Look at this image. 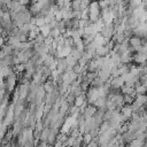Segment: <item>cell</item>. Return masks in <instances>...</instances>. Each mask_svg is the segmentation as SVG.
<instances>
[{
	"mask_svg": "<svg viewBox=\"0 0 147 147\" xmlns=\"http://www.w3.org/2000/svg\"><path fill=\"white\" fill-rule=\"evenodd\" d=\"M114 29H115V25L114 23H110V24H107L102 28V30L100 31L101 36L105 38V39H110L113 36H114Z\"/></svg>",
	"mask_w": 147,
	"mask_h": 147,
	"instance_id": "6da1fadb",
	"label": "cell"
},
{
	"mask_svg": "<svg viewBox=\"0 0 147 147\" xmlns=\"http://www.w3.org/2000/svg\"><path fill=\"white\" fill-rule=\"evenodd\" d=\"M16 75H10L7 77V80L5 82V90L8 92H11L16 86Z\"/></svg>",
	"mask_w": 147,
	"mask_h": 147,
	"instance_id": "7a4b0ae2",
	"label": "cell"
},
{
	"mask_svg": "<svg viewBox=\"0 0 147 147\" xmlns=\"http://www.w3.org/2000/svg\"><path fill=\"white\" fill-rule=\"evenodd\" d=\"M129 45H130L131 47H133L136 52H138V51L141 48V46H142L141 38H140L139 36H132V37L129 39Z\"/></svg>",
	"mask_w": 147,
	"mask_h": 147,
	"instance_id": "3957f363",
	"label": "cell"
},
{
	"mask_svg": "<svg viewBox=\"0 0 147 147\" xmlns=\"http://www.w3.org/2000/svg\"><path fill=\"white\" fill-rule=\"evenodd\" d=\"M96 108L93 106V105H87L86 107H85V109H84V111L82 113V115L84 116V118L86 119V118H91V117H93L94 116V114L96 113Z\"/></svg>",
	"mask_w": 147,
	"mask_h": 147,
	"instance_id": "277c9868",
	"label": "cell"
},
{
	"mask_svg": "<svg viewBox=\"0 0 147 147\" xmlns=\"http://www.w3.org/2000/svg\"><path fill=\"white\" fill-rule=\"evenodd\" d=\"M121 139H122V141H123L124 145H127V144H130L132 140H134V132L126 130V131H124V132L121 134Z\"/></svg>",
	"mask_w": 147,
	"mask_h": 147,
	"instance_id": "5b68a950",
	"label": "cell"
},
{
	"mask_svg": "<svg viewBox=\"0 0 147 147\" xmlns=\"http://www.w3.org/2000/svg\"><path fill=\"white\" fill-rule=\"evenodd\" d=\"M68 65H67V62H65V57H60L57 59V65H56V70L60 75H62L63 72H65Z\"/></svg>",
	"mask_w": 147,
	"mask_h": 147,
	"instance_id": "8992f818",
	"label": "cell"
},
{
	"mask_svg": "<svg viewBox=\"0 0 147 147\" xmlns=\"http://www.w3.org/2000/svg\"><path fill=\"white\" fill-rule=\"evenodd\" d=\"M110 85H111V88H119L121 90V87L124 86V80L121 76H118V77L110 79Z\"/></svg>",
	"mask_w": 147,
	"mask_h": 147,
	"instance_id": "52a82bcc",
	"label": "cell"
},
{
	"mask_svg": "<svg viewBox=\"0 0 147 147\" xmlns=\"http://www.w3.org/2000/svg\"><path fill=\"white\" fill-rule=\"evenodd\" d=\"M121 114H122V116L124 117V119H125V122H127V121H130L131 119V116H132V110H131V107L130 106H124V107H122V109H121V111H119Z\"/></svg>",
	"mask_w": 147,
	"mask_h": 147,
	"instance_id": "ba28073f",
	"label": "cell"
},
{
	"mask_svg": "<svg viewBox=\"0 0 147 147\" xmlns=\"http://www.w3.org/2000/svg\"><path fill=\"white\" fill-rule=\"evenodd\" d=\"M109 49L106 47V46H98L96 48H95V56H100V57H106V56H108V54H109Z\"/></svg>",
	"mask_w": 147,
	"mask_h": 147,
	"instance_id": "9c48e42d",
	"label": "cell"
},
{
	"mask_svg": "<svg viewBox=\"0 0 147 147\" xmlns=\"http://www.w3.org/2000/svg\"><path fill=\"white\" fill-rule=\"evenodd\" d=\"M39 29V33L44 37V38H46V37H48L49 36V32H51V26L48 25V24H44L42 26H40V28H38Z\"/></svg>",
	"mask_w": 147,
	"mask_h": 147,
	"instance_id": "30bf717a",
	"label": "cell"
},
{
	"mask_svg": "<svg viewBox=\"0 0 147 147\" xmlns=\"http://www.w3.org/2000/svg\"><path fill=\"white\" fill-rule=\"evenodd\" d=\"M134 91H136L137 95H145V94H147V86L146 85H140L137 88H134Z\"/></svg>",
	"mask_w": 147,
	"mask_h": 147,
	"instance_id": "8fae6325",
	"label": "cell"
},
{
	"mask_svg": "<svg viewBox=\"0 0 147 147\" xmlns=\"http://www.w3.org/2000/svg\"><path fill=\"white\" fill-rule=\"evenodd\" d=\"M70 55H71V56H72V57L78 62V61H79V59L82 57L83 53H82V52H79V51H78V49H76V48H72V49H71Z\"/></svg>",
	"mask_w": 147,
	"mask_h": 147,
	"instance_id": "7c38bea8",
	"label": "cell"
},
{
	"mask_svg": "<svg viewBox=\"0 0 147 147\" xmlns=\"http://www.w3.org/2000/svg\"><path fill=\"white\" fill-rule=\"evenodd\" d=\"M144 141H140V140H137V139H134V140H132L130 144H127L126 145V147H144Z\"/></svg>",
	"mask_w": 147,
	"mask_h": 147,
	"instance_id": "4fadbf2b",
	"label": "cell"
},
{
	"mask_svg": "<svg viewBox=\"0 0 147 147\" xmlns=\"http://www.w3.org/2000/svg\"><path fill=\"white\" fill-rule=\"evenodd\" d=\"M92 139H93V138H92V136H91L88 132H85V133H84V136H83V138H82V140H83V145H85V146H86L87 144H90V142L92 141Z\"/></svg>",
	"mask_w": 147,
	"mask_h": 147,
	"instance_id": "5bb4252c",
	"label": "cell"
},
{
	"mask_svg": "<svg viewBox=\"0 0 147 147\" xmlns=\"http://www.w3.org/2000/svg\"><path fill=\"white\" fill-rule=\"evenodd\" d=\"M44 24H45V17L44 16H40V15L36 16V23H34V25L38 26V28H40Z\"/></svg>",
	"mask_w": 147,
	"mask_h": 147,
	"instance_id": "9a60e30c",
	"label": "cell"
},
{
	"mask_svg": "<svg viewBox=\"0 0 147 147\" xmlns=\"http://www.w3.org/2000/svg\"><path fill=\"white\" fill-rule=\"evenodd\" d=\"M75 99H76V96L74 95L72 92H70V93H68V94L65 95V101H67V103H68L69 106H71V105L75 102Z\"/></svg>",
	"mask_w": 147,
	"mask_h": 147,
	"instance_id": "2e32d148",
	"label": "cell"
},
{
	"mask_svg": "<svg viewBox=\"0 0 147 147\" xmlns=\"http://www.w3.org/2000/svg\"><path fill=\"white\" fill-rule=\"evenodd\" d=\"M10 1H11V0H0V3L3 5V6H8V5L10 3ZM7 8H8V7H7Z\"/></svg>",
	"mask_w": 147,
	"mask_h": 147,
	"instance_id": "e0dca14e",
	"label": "cell"
},
{
	"mask_svg": "<svg viewBox=\"0 0 147 147\" xmlns=\"http://www.w3.org/2000/svg\"><path fill=\"white\" fill-rule=\"evenodd\" d=\"M144 147H147V141H145V144H144Z\"/></svg>",
	"mask_w": 147,
	"mask_h": 147,
	"instance_id": "ac0fdd59",
	"label": "cell"
}]
</instances>
